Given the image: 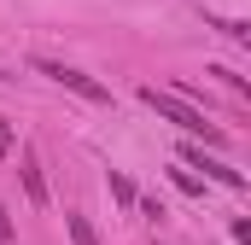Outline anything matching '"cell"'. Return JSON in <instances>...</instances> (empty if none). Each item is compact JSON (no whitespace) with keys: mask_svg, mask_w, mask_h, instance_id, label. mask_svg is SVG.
Wrapping results in <instances>:
<instances>
[{"mask_svg":"<svg viewBox=\"0 0 251 245\" xmlns=\"http://www.w3.org/2000/svg\"><path fill=\"white\" fill-rule=\"evenodd\" d=\"M181 164H187V170H204V175H210V181H222V187H234V193H240V187H246V175H240V170H234V164H222V158H216V152H204V146H199V140H187V146H181Z\"/></svg>","mask_w":251,"mask_h":245,"instance_id":"obj_3","label":"cell"},{"mask_svg":"<svg viewBox=\"0 0 251 245\" xmlns=\"http://www.w3.org/2000/svg\"><path fill=\"white\" fill-rule=\"evenodd\" d=\"M105 187H111V198H117L123 210H134V198H140V193H134V181H128L123 170H111V175H105Z\"/></svg>","mask_w":251,"mask_h":245,"instance_id":"obj_5","label":"cell"},{"mask_svg":"<svg viewBox=\"0 0 251 245\" xmlns=\"http://www.w3.org/2000/svg\"><path fill=\"white\" fill-rule=\"evenodd\" d=\"M64 228H70V245H100V234H94V222H88V216H76V210L64 216Z\"/></svg>","mask_w":251,"mask_h":245,"instance_id":"obj_6","label":"cell"},{"mask_svg":"<svg viewBox=\"0 0 251 245\" xmlns=\"http://www.w3.org/2000/svg\"><path fill=\"white\" fill-rule=\"evenodd\" d=\"M170 175H176V187H181V193H193V198H199V193H204V181H199V175H193L187 164H176V170H170Z\"/></svg>","mask_w":251,"mask_h":245,"instance_id":"obj_7","label":"cell"},{"mask_svg":"<svg viewBox=\"0 0 251 245\" xmlns=\"http://www.w3.org/2000/svg\"><path fill=\"white\" fill-rule=\"evenodd\" d=\"M210 76H222V82H228L234 94H251V82L240 76V70H228V64H210Z\"/></svg>","mask_w":251,"mask_h":245,"instance_id":"obj_9","label":"cell"},{"mask_svg":"<svg viewBox=\"0 0 251 245\" xmlns=\"http://www.w3.org/2000/svg\"><path fill=\"white\" fill-rule=\"evenodd\" d=\"M18 181H24V193H29V204H47V175H41L35 146H24V152H18Z\"/></svg>","mask_w":251,"mask_h":245,"instance_id":"obj_4","label":"cell"},{"mask_svg":"<svg viewBox=\"0 0 251 245\" xmlns=\"http://www.w3.org/2000/svg\"><path fill=\"white\" fill-rule=\"evenodd\" d=\"M0 82H12V76H6V70H0Z\"/></svg>","mask_w":251,"mask_h":245,"instance_id":"obj_12","label":"cell"},{"mask_svg":"<svg viewBox=\"0 0 251 245\" xmlns=\"http://www.w3.org/2000/svg\"><path fill=\"white\" fill-rule=\"evenodd\" d=\"M210 24H216V29H222L228 41H240V47L251 41V29H246V24H234V18H210Z\"/></svg>","mask_w":251,"mask_h":245,"instance_id":"obj_8","label":"cell"},{"mask_svg":"<svg viewBox=\"0 0 251 245\" xmlns=\"http://www.w3.org/2000/svg\"><path fill=\"white\" fill-rule=\"evenodd\" d=\"M0 245H12V216H6V198H0Z\"/></svg>","mask_w":251,"mask_h":245,"instance_id":"obj_11","label":"cell"},{"mask_svg":"<svg viewBox=\"0 0 251 245\" xmlns=\"http://www.w3.org/2000/svg\"><path fill=\"white\" fill-rule=\"evenodd\" d=\"M35 70H41V76H53V82H59V88H70V94L94 99V105H105V99H111V88H105V82H94V76H88V70H76V64H53V59H35Z\"/></svg>","mask_w":251,"mask_h":245,"instance_id":"obj_2","label":"cell"},{"mask_svg":"<svg viewBox=\"0 0 251 245\" xmlns=\"http://www.w3.org/2000/svg\"><path fill=\"white\" fill-rule=\"evenodd\" d=\"M140 99H146L158 117H170L181 134H187V140H199V146H222V140H228L216 122H204V111L193 105L187 94H170V88H152V82H146V88H140Z\"/></svg>","mask_w":251,"mask_h":245,"instance_id":"obj_1","label":"cell"},{"mask_svg":"<svg viewBox=\"0 0 251 245\" xmlns=\"http://www.w3.org/2000/svg\"><path fill=\"white\" fill-rule=\"evenodd\" d=\"M18 152V134H12V117H0V158Z\"/></svg>","mask_w":251,"mask_h":245,"instance_id":"obj_10","label":"cell"}]
</instances>
